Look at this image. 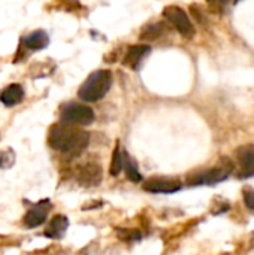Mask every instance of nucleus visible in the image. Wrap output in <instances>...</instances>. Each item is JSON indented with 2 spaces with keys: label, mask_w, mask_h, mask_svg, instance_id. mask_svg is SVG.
I'll return each mask as SVG.
<instances>
[{
  "label": "nucleus",
  "mask_w": 254,
  "mask_h": 255,
  "mask_svg": "<svg viewBox=\"0 0 254 255\" xmlns=\"http://www.w3.org/2000/svg\"><path fill=\"white\" fill-rule=\"evenodd\" d=\"M124 166V152L120 149V145L117 143L114 152H112V160H111V166H109V173L112 176H118L123 170Z\"/></svg>",
  "instance_id": "2eb2a0df"
},
{
  "label": "nucleus",
  "mask_w": 254,
  "mask_h": 255,
  "mask_svg": "<svg viewBox=\"0 0 254 255\" xmlns=\"http://www.w3.org/2000/svg\"><path fill=\"white\" fill-rule=\"evenodd\" d=\"M234 161L228 157H223L219 163V166L199 172V173H193L189 176L187 184L190 187H198V185H216L219 182L226 181L231 173L234 172Z\"/></svg>",
  "instance_id": "7ed1b4c3"
},
{
  "label": "nucleus",
  "mask_w": 254,
  "mask_h": 255,
  "mask_svg": "<svg viewBox=\"0 0 254 255\" xmlns=\"http://www.w3.org/2000/svg\"><path fill=\"white\" fill-rule=\"evenodd\" d=\"M252 248H254V235L253 238H252Z\"/></svg>",
  "instance_id": "6ab92c4d"
},
{
  "label": "nucleus",
  "mask_w": 254,
  "mask_h": 255,
  "mask_svg": "<svg viewBox=\"0 0 254 255\" xmlns=\"http://www.w3.org/2000/svg\"><path fill=\"white\" fill-rule=\"evenodd\" d=\"M165 18L177 28V31L180 34H183L184 37H193L195 36V27L190 21V18L187 16V13L178 7V6H168L163 10Z\"/></svg>",
  "instance_id": "39448f33"
},
{
  "label": "nucleus",
  "mask_w": 254,
  "mask_h": 255,
  "mask_svg": "<svg viewBox=\"0 0 254 255\" xmlns=\"http://www.w3.org/2000/svg\"><path fill=\"white\" fill-rule=\"evenodd\" d=\"M237 1H240V0H237Z\"/></svg>",
  "instance_id": "aec40b11"
},
{
  "label": "nucleus",
  "mask_w": 254,
  "mask_h": 255,
  "mask_svg": "<svg viewBox=\"0 0 254 255\" xmlns=\"http://www.w3.org/2000/svg\"><path fill=\"white\" fill-rule=\"evenodd\" d=\"M49 206H51V203H49L48 200H43V202L34 205V206H33L31 209H28V212L24 215L22 224H24L27 229H34V227L42 226V224L46 221Z\"/></svg>",
  "instance_id": "1a4fd4ad"
},
{
  "label": "nucleus",
  "mask_w": 254,
  "mask_h": 255,
  "mask_svg": "<svg viewBox=\"0 0 254 255\" xmlns=\"http://www.w3.org/2000/svg\"><path fill=\"white\" fill-rule=\"evenodd\" d=\"M103 173L102 167L97 163H85L76 170V181L82 187H99L102 182Z\"/></svg>",
  "instance_id": "423d86ee"
},
{
  "label": "nucleus",
  "mask_w": 254,
  "mask_h": 255,
  "mask_svg": "<svg viewBox=\"0 0 254 255\" xmlns=\"http://www.w3.org/2000/svg\"><path fill=\"white\" fill-rule=\"evenodd\" d=\"M69 227V220L64 215H55L51 218L48 227L45 229V236L49 239H61Z\"/></svg>",
  "instance_id": "9d476101"
},
{
  "label": "nucleus",
  "mask_w": 254,
  "mask_h": 255,
  "mask_svg": "<svg viewBox=\"0 0 254 255\" xmlns=\"http://www.w3.org/2000/svg\"><path fill=\"white\" fill-rule=\"evenodd\" d=\"M90 142V134L75 126L58 123L48 130V145L63 154L79 155Z\"/></svg>",
  "instance_id": "f257e3e1"
},
{
  "label": "nucleus",
  "mask_w": 254,
  "mask_h": 255,
  "mask_svg": "<svg viewBox=\"0 0 254 255\" xmlns=\"http://www.w3.org/2000/svg\"><path fill=\"white\" fill-rule=\"evenodd\" d=\"M228 1H229V0H207L210 9H211L214 13H222V12L225 10L226 4H228Z\"/></svg>",
  "instance_id": "a211bd4d"
},
{
  "label": "nucleus",
  "mask_w": 254,
  "mask_h": 255,
  "mask_svg": "<svg viewBox=\"0 0 254 255\" xmlns=\"http://www.w3.org/2000/svg\"><path fill=\"white\" fill-rule=\"evenodd\" d=\"M150 51H151V48L148 45H135V46H130L129 51L124 55L123 64H126V66H129L132 69H136L139 66V63L142 61V58L150 54Z\"/></svg>",
  "instance_id": "9b49d317"
},
{
  "label": "nucleus",
  "mask_w": 254,
  "mask_h": 255,
  "mask_svg": "<svg viewBox=\"0 0 254 255\" xmlns=\"http://www.w3.org/2000/svg\"><path fill=\"white\" fill-rule=\"evenodd\" d=\"M165 31V25L162 22H153V24H147L142 30H141V39L142 40H154L157 37H160Z\"/></svg>",
  "instance_id": "4468645a"
},
{
  "label": "nucleus",
  "mask_w": 254,
  "mask_h": 255,
  "mask_svg": "<svg viewBox=\"0 0 254 255\" xmlns=\"http://www.w3.org/2000/svg\"><path fill=\"white\" fill-rule=\"evenodd\" d=\"M181 182L174 178H151L144 182L142 188L154 194H172L181 190Z\"/></svg>",
  "instance_id": "0eeeda50"
},
{
  "label": "nucleus",
  "mask_w": 254,
  "mask_h": 255,
  "mask_svg": "<svg viewBox=\"0 0 254 255\" xmlns=\"http://www.w3.org/2000/svg\"><path fill=\"white\" fill-rule=\"evenodd\" d=\"M243 197H244V205L247 206L249 211L254 212V190L252 187H246L243 190Z\"/></svg>",
  "instance_id": "f3484780"
},
{
  "label": "nucleus",
  "mask_w": 254,
  "mask_h": 255,
  "mask_svg": "<svg viewBox=\"0 0 254 255\" xmlns=\"http://www.w3.org/2000/svg\"><path fill=\"white\" fill-rule=\"evenodd\" d=\"M235 158L240 164V178L254 176V145L240 146L235 152Z\"/></svg>",
  "instance_id": "6e6552de"
},
{
  "label": "nucleus",
  "mask_w": 254,
  "mask_h": 255,
  "mask_svg": "<svg viewBox=\"0 0 254 255\" xmlns=\"http://www.w3.org/2000/svg\"><path fill=\"white\" fill-rule=\"evenodd\" d=\"M24 99V90L18 84H12L7 88H4L0 94V102L4 106H15Z\"/></svg>",
  "instance_id": "f8f14e48"
},
{
  "label": "nucleus",
  "mask_w": 254,
  "mask_h": 255,
  "mask_svg": "<svg viewBox=\"0 0 254 255\" xmlns=\"http://www.w3.org/2000/svg\"><path fill=\"white\" fill-rule=\"evenodd\" d=\"M22 43L25 48H28L31 51H39V49L46 48V45L49 43V37L43 30H37V31L30 33L28 36H25Z\"/></svg>",
  "instance_id": "ddd939ff"
},
{
  "label": "nucleus",
  "mask_w": 254,
  "mask_h": 255,
  "mask_svg": "<svg viewBox=\"0 0 254 255\" xmlns=\"http://www.w3.org/2000/svg\"><path fill=\"white\" fill-rule=\"evenodd\" d=\"M123 170L126 172L129 181H132V182H141L142 181V176H141L136 164L130 160V157L126 152H124V166H123Z\"/></svg>",
  "instance_id": "dca6fc26"
},
{
  "label": "nucleus",
  "mask_w": 254,
  "mask_h": 255,
  "mask_svg": "<svg viewBox=\"0 0 254 255\" xmlns=\"http://www.w3.org/2000/svg\"><path fill=\"white\" fill-rule=\"evenodd\" d=\"M112 84V75L109 70L93 72L78 90V96L84 102H97L106 96Z\"/></svg>",
  "instance_id": "f03ea898"
},
{
  "label": "nucleus",
  "mask_w": 254,
  "mask_h": 255,
  "mask_svg": "<svg viewBox=\"0 0 254 255\" xmlns=\"http://www.w3.org/2000/svg\"><path fill=\"white\" fill-rule=\"evenodd\" d=\"M60 120L70 126H90L94 121V112L85 105L64 103L60 108Z\"/></svg>",
  "instance_id": "20e7f679"
}]
</instances>
